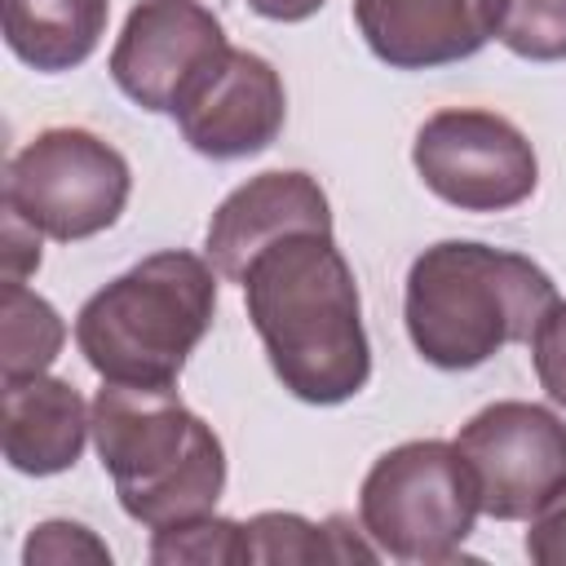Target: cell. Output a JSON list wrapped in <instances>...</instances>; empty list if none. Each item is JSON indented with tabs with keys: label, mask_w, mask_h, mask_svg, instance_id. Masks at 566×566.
I'll return each mask as SVG.
<instances>
[{
	"label": "cell",
	"mask_w": 566,
	"mask_h": 566,
	"mask_svg": "<svg viewBox=\"0 0 566 566\" xmlns=\"http://www.w3.org/2000/svg\"><path fill=\"white\" fill-rule=\"evenodd\" d=\"M411 164L424 190L460 212H509L539 186V155L531 137L486 106L433 111L416 128Z\"/></svg>",
	"instance_id": "cell-7"
},
{
	"label": "cell",
	"mask_w": 566,
	"mask_h": 566,
	"mask_svg": "<svg viewBox=\"0 0 566 566\" xmlns=\"http://www.w3.org/2000/svg\"><path fill=\"white\" fill-rule=\"evenodd\" d=\"M93 447L119 509L146 531L212 513L226 491V447L177 385H115L93 394Z\"/></svg>",
	"instance_id": "cell-3"
},
{
	"label": "cell",
	"mask_w": 566,
	"mask_h": 566,
	"mask_svg": "<svg viewBox=\"0 0 566 566\" xmlns=\"http://www.w3.org/2000/svg\"><path fill=\"white\" fill-rule=\"evenodd\" d=\"M40 230L27 226L13 208H4V226H0V261H4V279H22L40 270Z\"/></svg>",
	"instance_id": "cell-22"
},
{
	"label": "cell",
	"mask_w": 566,
	"mask_h": 566,
	"mask_svg": "<svg viewBox=\"0 0 566 566\" xmlns=\"http://www.w3.org/2000/svg\"><path fill=\"white\" fill-rule=\"evenodd\" d=\"M354 27L389 71H438L495 40V0H354Z\"/></svg>",
	"instance_id": "cell-12"
},
{
	"label": "cell",
	"mask_w": 566,
	"mask_h": 566,
	"mask_svg": "<svg viewBox=\"0 0 566 566\" xmlns=\"http://www.w3.org/2000/svg\"><path fill=\"white\" fill-rule=\"evenodd\" d=\"M106 18L111 0H0L9 53L40 75L84 66L106 35Z\"/></svg>",
	"instance_id": "cell-14"
},
{
	"label": "cell",
	"mask_w": 566,
	"mask_h": 566,
	"mask_svg": "<svg viewBox=\"0 0 566 566\" xmlns=\"http://www.w3.org/2000/svg\"><path fill=\"white\" fill-rule=\"evenodd\" d=\"M557 283L526 252L442 239L429 243L402 283V323L411 349L438 371H473L509 345H531Z\"/></svg>",
	"instance_id": "cell-2"
},
{
	"label": "cell",
	"mask_w": 566,
	"mask_h": 566,
	"mask_svg": "<svg viewBox=\"0 0 566 566\" xmlns=\"http://www.w3.org/2000/svg\"><path fill=\"white\" fill-rule=\"evenodd\" d=\"M0 385H4L0 447L9 469L27 478H53L75 469L84 442L93 438V402H84L71 380L49 371Z\"/></svg>",
	"instance_id": "cell-13"
},
{
	"label": "cell",
	"mask_w": 566,
	"mask_h": 566,
	"mask_svg": "<svg viewBox=\"0 0 566 566\" xmlns=\"http://www.w3.org/2000/svg\"><path fill=\"white\" fill-rule=\"evenodd\" d=\"M181 142L217 164L270 150L287 124V88L270 57L234 49L172 111Z\"/></svg>",
	"instance_id": "cell-10"
},
{
	"label": "cell",
	"mask_w": 566,
	"mask_h": 566,
	"mask_svg": "<svg viewBox=\"0 0 566 566\" xmlns=\"http://www.w3.org/2000/svg\"><path fill=\"white\" fill-rule=\"evenodd\" d=\"M66 345V323L22 279H4L0 292V380L40 376Z\"/></svg>",
	"instance_id": "cell-16"
},
{
	"label": "cell",
	"mask_w": 566,
	"mask_h": 566,
	"mask_svg": "<svg viewBox=\"0 0 566 566\" xmlns=\"http://www.w3.org/2000/svg\"><path fill=\"white\" fill-rule=\"evenodd\" d=\"M292 230H332L327 190L301 168H270L248 177L217 203V212L208 217L203 252L226 283H243L248 261Z\"/></svg>",
	"instance_id": "cell-11"
},
{
	"label": "cell",
	"mask_w": 566,
	"mask_h": 566,
	"mask_svg": "<svg viewBox=\"0 0 566 566\" xmlns=\"http://www.w3.org/2000/svg\"><path fill=\"white\" fill-rule=\"evenodd\" d=\"M248 323L279 385L310 407H340L371 380L358 279L332 230H292L243 270Z\"/></svg>",
	"instance_id": "cell-1"
},
{
	"label": "cell",
	"mask_w": 566,
	"mask_h": 566,
	"mask_svg": "<svg viewBox=\"0 0 566 566\" xmlns=\"http://www.w3.org/2000/svg\"><path fill=\"white\" fill-rule=\"evenodd\" d=\"M482 504L455 442L411 438L371 460L358 486V522L380 557L407 566L455 562Z\"/></svg>",
	"instance_id": "cell-5"
},
{
	"label": "cell",
	"mask_w": 566,
	"mask_h": 566,
	"mask_svg": "<svg viewBox=\"0 0 566 566\" xmlns=\"http://www.w3.org/2000/svg\"><path fill=\"white\" fill-rule=\"evenodd\" d=\"M526 557L535 566H566V482L548 495V504L526 517Z\"/></svg>",
	"instance_id": "cell-21"
},
{
	"label": "cell",
	"mask_w": 566,
	"mask_h": 566,
	"mask_svg": "<svg viewBox=\"0 0 566 566\" xmlns=\"http://www.w3.org/2000/svg\"><path fill=\"white\" fill-rule=\"evenodd\" d=\"M248 526V553L261 566L279 562H376V544L367 539L363 522L332 513L327 522H310L301 513H256Z\"/></svg>",
	"instance_id": "cell-15"
},
{
	"label": "cell",
	"mask_w": 566,
	"mask_h": 566,
	"mask_svg": "<svg viewBox=\"0 0 566 566\" xmlns=\"http://www.w3.org/2000/svg\"><path fill=\"white\" fill-rule=\"evenodd\" d=\"M256 18H265V22H305V18H314L327 0H243Z\"/></svg>",
	"instance_id": "cell-23"
},
{
	"label": "cell",
	"mask_w": 566,
	"mask_h": 566,
	"mask_svg": "<svg viewBox=\"0 0 566 566\" xmlns=\"http://www.w3.org/2000/svg\"><path fill=\"white\" fill-rule=\"evenodd\" d=\"M71 562L111 566V548L84 522H71V517L35 522L27 544H22V566H71Z\"/></svg>",
	"instance_id": "cell-19"
},
{
	"label": "cell",
	"mask_w": 566,
	"mask_h": 566,
	"mask_svg": "<svg viewBox=\"0 0 566 566\" xmlns=\"http://www.w3.org/2000/svg\"><path fill=\"white\" fill-rule=\"evenodd\" d=\"M226 53V27L203 0H137L111 44L106 71L133 106L172 115Z\"/></svg>",
	"instance_id": "cell-9"
},
{
	"label": "cell",
	"mask_w": 566,
	"mask_h": 566,
	"mask_svg": "<svg viewBox=\"0 0 566 566\" xmlns=\"http://www.w3.org/2000/svg\"><path fill=\"white\" fill-rule=\"evenodd\" d=\"M208 256L164 248L102 283L75 314V349L115 385H177L217 318Z\"/></svg>",
	"instance_id": "cell-4"
},
{
	"label": "cell",
	"mask_w": 566,
	"mask_h": 566,
	"mask_svg": "<svg viewBox=\"0 0 566 566\" xmlns=\"http://www.w3.org/2000/svg\"><path fill=\"white\" fill-rule=\"evenodd\" d=\"M128 195V159L80 124L40 128L4 168V208L53 243H80L111 230L124 217Z\"/></svg>",
	"instance_id": "cell-6"
},
{
	"label": "cell",
	"mask_w": 566,
	"mask_h": 566,
	"mask_svg": "<svg viewBox=\"0 0 566 566\" xmlns=\"http://www.w3.org/2000/svg\"><path fill=\"white\" fill-rule=\"evenodd\" d=\"M531 367H535V380L548 394V402L566 407V301L562 296L531 336Z\"/></svg>",
	"instance_id": "cell-20"
},
{
	"label": "cell",
	"mask_w": 566,
	"mask_h": 566,
	"mask_svg": "<svg viewBox=\"0 0 566 566\" xmlns=\"http://www.w3.org/2000/svg\"><path fill=\"white\" fill-rule=\"evenodd\" d=\"M495 40L522 62H566V0H495Z\"/></svg>",
	"instance_id": "cell-18"
},
{
	"label": "cell",
	"mask_w": 566,
	"mask_h": 566,
	"mask_svg": "<svg viewBox=\"0 0 566 566\" xmlns=\"http://www.w3.org/2000/svg\"><path fill=\"white\" fill-rule=\"evenodd\" d=\"M455 451L473 473L482 513L495 522L535 517L566 482V420L544 402H486L460 424Z\"/></svg>",
	"instance_id": "cell-8"
},
{
	"label": "cell",
	"mask_w": 566,
	"mask_h": 566,
	"mask_svg": "<svg viewBox=\"0 0 566 566\" xmlns=\"http://www.w3.org/2000/svg\"><path fill=\"white\" fill-rule=\"evenodd\" d=\"M155 566H177V562H199V566H252L248 553V526L221 513H199L172 526L150 531V553Z\"/></svg>",
	"instance_id": "cell-17"
}]
</instances>
